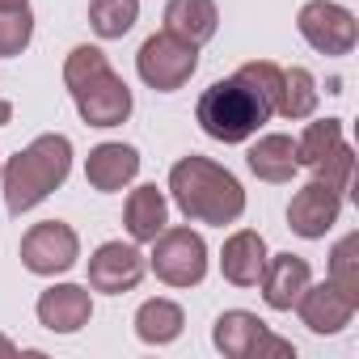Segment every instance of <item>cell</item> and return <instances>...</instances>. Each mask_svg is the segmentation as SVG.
Segmentation results:
<instances>
[{
  "instance_id": "obj_1",
  "label": "cell",
  "mask_w": 359,
  "mask_h": 359,
  "mask_svg": "<svg viewBox=\"0 0 359 359\" xmlns=\"http://www.w3.org/2000/svg\"><path fill=\"white\" fill-rule=\"evenodd\" d=\"M169 195L191 224H237L245 216V191L241 182L208 156H182L169 169Z\"/></svg>"
},
{
  "instance_id": "obj_2",
  "label": "cell",
  "mask_w": 359,
  "mask_h": 359,
  "mask_svg": "<svg viewBox=\"0 0 359 359\" xmlns=\"http://www.w3.org/2000/svg\"><path fill=\"white\" fill-rule=\"evenodd\" d=\"M72 173V140L60 131H47L39 140H30L18 156H9V165L0 169L5 182V208L9 216H22L30 208H39L51 191H60Z\"/></svg>"
},
{
  "instance_id": "obj_3",
  "label": "cell",
  "mask_w": 359,
  "mask_h": 359,
  "mask_svg": "<svg viewBox=\"0 0 359 359\" xmlns=\"http://www.w3.org/2000/svg\"><path fill=\"white\" fill-rule=\"evenodd\" d=\"M64 85L76 102V114L89 127H123L131 118V89L110 68L102 47H76L64 60Z\"/></svg>"
},
{
  "instance_id": "obj_4",
  "label": "cell",
  "mask_w": 359,
  "mask_h": 359,
  "mask_svg": "<svg viewBox=\"0 0 359 359\" xmlns=\"http://www.w3.org/2000/svg\"><path fill=\"white\" fill-rule=\"evenodd\" d=\"M195 118L203 127V135L220 140V144H245L266 118H275V102L241 72H233L229 81H216L203 89Z\"/></svg>"
},
{
  "instance_id": "obj_5",
  "label": "cell",
  "mask_w": 359,
  "mask_h": 359,
  "mask_svg": "<svg viewBox=\"0 0 359 359\" xmlns=\"http://www.w3.org/2000/svg\"><path fill=\"white\" fill-rule=\"evenodd\" d=\"M212 342L229 359H292L296 355V346L287 338L271 334L266 321L258 313H245V309L220 313L216 325H212Z\"/></svg>"
},
{
  "instance_id": "obj_6",
  "label": "cell",
  "mask_w": 359,
  "mask_h": 359,
  "mask_svg": "<svg viewBox=\"0 0 359 359\" xmlns=\"http://www.w3.org/2000/svg\"><path fill=\"white\" fill-rule=\"evenodd\" d=\"M152 275L169 287H199L208 275V245L195 229H161L148 258Z\"/></svg>"
},
{
  "instance_id": "obj_7",
  "label": "cell",
  "mask_w": 359,
  "mask_h": 359,
  "mask_svg": "<svg viewBox=\"0 0 359 359\" xmlns=\"http://www.w3.org/2000/svg\"><path fill=\"white\" fill-rule=\"evenodd\" d=\"M199 68V47L182 43V39H173L169 30L144 39L140 55H135V72L148 89L156 93H173V89H182Z\"/></svg>"
},
{
  "instance_id": "obj_8",
  "label": "cell",
  "mask_w": 359,
  "mask_h": 359,
  "mask_svg": "<svg viewBox=\"0 0 359 359\" xmlns=\"http://www.w3.org/2000/svg\"><path fill=\"white\" fill-rule=\"evenodd\" d=\"M81 258V237L64 220H43L22 237V266L30 275H64Z\"/></svg>"
},
{
  "instance_id": "obj_9",
  "label": "cell",
  "mask_w": 359,
  "mask_h": 359,
  "mask_svg": "<svg viewBox=\"0 0 359 359\" xmlns=\"http://www.w3.org/2000/svg\"><path fill=\"white\" fill-rule=\"evenodd\" d=\"M296 30L321 55H351L355 43H359L355 13L342 9V5H330V0H309L300 9V18H296Z\"/></svg>"
},
{
  "instance_id": "obj_10",
  "label": "cell",
  "mask_w": 359,
  "mask_h": 359,
  "mask_svg": "<svg viewBox=\"0 0 359 359\" xmlns=\"http://www.w3.org/2000/svg\"><path fill=\"white\" fill-rule=\"evenodd\" d=\"M342 216V195L334 187H325L321 177H313L309 187H300L287 203V229L304 241H321Z\"/></svg>"
},
{
  "instance_id": "obj_11",
  "label": "cell",
  "mask_w": 359,
  "mask_h": 359,
  "mask_svg": "<svg viewBox=\"0 0 359 359\" xmlns=\"http://www.w3.org/2000/svg\"><path fill=\"white\" fill-rule=\"evenodd\" d=\"M144 271H148V262H144V254L135 245L106 241L89 258V287L93 292H106V296H123V292H135L140 287Z\"/></svg>"
},
{
  "instance_id": "obj_12",
  "label": "cell",
  "mask_w": 359,
  "mask_h": 359,
  "mask_svg": "<svg viewBox=\"0 0 359 359\" xmlns=\"http://www.w3.org/2000/svg\"><path fill=\"white\" fill-rule=\"evenodd\" d=\"M355 309L359 304L351 296H342L330 279L325 283H309L300 292V300H296V313H300V321L313 334H338V330H346L351 317H355Z\"/></svg>"
},
{
  "instance_id": "obj_13",
  "label": "cell",
  "mask_w": 359,
  "mask_h": 359,
  "mask_svg": "<svg viewBox=\"0 0 359 359\" xmlns=\"http://www.w3.org/2000/svg\"><path fill=\"white\" fill-rule=\"evenodd\" d=\"M89 317H93V300L89 287L81 283H55L39 296V321L51 334H76L89 325Z\"/></svg>"
},
{
  "instance_id": "obj_14",
  "label": "cell",
  "mask_w": 359,
  "mask_h": 359,
  "mask_svg": "<svg viewBox=\"0 0 359 359\" xmlns=\"http://www.w3.org/2000/svg\"><path fill=\"white\" fill-rule=\"evenodd\" d=\"M258 283H262V300H266V309H275V313H292L296 300H300V292L313 283V271H309V262L296 258V254H275V258H266V271H262Z\"/></svg>"
},
{
  "instance_id": "obj_15",
  "label": "cell",
  "mask_w": 359,
  "mask_h": 359,
  "mask_svg": "<svg viewBox=\"0 0 359 359\" xmlns=\"http://www.w3.org/2000/svg\"><path fill=\"white\" fill-rule=\"evenodd\" d=\"M135 173H140V152L131 144H97L85 161V182L102 195L123 191Z\"/></svg>"
},
{
  "instance_id": "obj_16",
  "label": "cell",
  "mask_w": 359,
  "mask_h": 359,
  "mask_svg": "<svg viewBox=\"0 0 359 359\" xmlns=\"http://www.w3.org/2000/svg\"><path fill=\"white\" fill-rule=\"evenodd\" d=\"M266 241H262V233H254V229H241V233H233L229 241H224V254H220V271H224V279L233 283V287H258V279H262V271H266Z\"/></svg>"
},
{
  "instance_id": "obj_17",
  "label": "cell",
  "mask_w": 359,
  "mask_h": 359,
  "mask_svg": "<svg viewBox=\"0 0 359 359\" xmlns=\"http://www.w3.org/2000/svg\"><path fill=\"white\" fill-rule=\"evenodd\" d=\"M165 30L191 47H203L220 30V9L216 0H169L165 5Z\"/></svg>"
},
{
  "instance_id": "obj_18",
  "label": "cell",
  "mask_w": 359,
  "mask_h": 359,
  "mask_svg": "<svg viewBox=\"0 0 359 359\" xmlns=\"http://www.w3.org/2000/svg\"><path fill=\"white\" fill-rule=\"evenodd\" d=\"M245 161H250V169H254V177H262V182H292L296 177V169H300V161H296V140L292 135H262L250 152H245Z\"/></svg>"
},
{
  "instance_id": "obj_19",
  "label": "cell",
  "mask_w": 359,
  "mask_h": 359,
  "mask_svg": "<svg viewBox=\"0 0 359 359\" xmlns=\"http://www.w3.org/2000/svg\"><path fill=\"white\" fill-rule=\"evenodd\" d=\"M123 224H127V237L131 241H156V233L169 224V203L156 187H135L127 195V212H123Z\"/></svg>"
},
{
  "instance_id": "obj_20",
  "label": "cell",
  "mask_w": 359,
  "mask_h": 359,
  "mask_svg": "<svg viewBox=\"0 0 359 359\" xmlns=\"http://www.w3.org/2000/svg\"><path fill=\"white\" fill-rule=\"evenodd\" d=\"M182 325H187V313H182V304H173V300H161L156 296V300H144L135 309V334L148 346L173 342L177 334H182Z\"/></svg>"
},
{
  "instance_id": "obj_21",
  "label": "cell",
  "mask_w": 359,
  "mask_h": 359,
  "mask_svg": "<svg viewBox=\"0 0 359 359\" xmlns=\"http://www.w3.org/2000/svg\"><path fill=\"white\" fill-rule=\"evenodd\" d=\"M313 110H317V81H313V72L309 68H287L275 114H283L287 123H296V118H313Z\"/></svg>"
},
{
  "instance_id": "obj_22",
  "label": "cell",
  "mask_w": 359,
  "mask_h": 359,
  "mask_svg": "<svg viewBox=\"0 0 359 359\" xmlns=\"http://www.w3.org/2000/svg\"><path fill=\"white\" fill-rule=\"evenodd\" d=\"M140 22V0H89V26L97 39H123Z\"/></svg>"
},
{
  "instance_id": "obj_23",
  "label": "cell",
  "mask_w": 359,
  "mask_h": 359,
  "mask_svg": "<svg viewBox=\"0 0 359 359\" xmlns=\"http://www.w3.org/2000/svg\"><path fill=\"white\" fill-rule=\"evenodd\" d=\"M342 144V118H321V123H309L296 140V161L304 169H313L321 156H330L334 148Z\"/></svg>"
},
{
  "instance_id": "obj_24",
  "label": "cell",
  "mask_w": 359,
  "mask_h": 359,
  "mask_svg": "<svg viewBox=\"0 0 359 359\" xmlns=\"http://www.w3.org/2000/svg\"><path fill=\"white\" fill-rule=\"evenodd\" d=\"M330 283L359 304V233H346L330 254Z\"/></svg>"
},
{
  "instance_id": "obj_25",
  "label": "cell",
  "mask_w": 359,
  "mask_h": 359,
  "mask_svg": "<svg viewBox=\"0 0 359 359\" xmlns=\"http://www.w3.org/2000/svg\"><path fill=\"white\" fill-rule=\"evenodd\" d=\"M34 39V13L30 5H0V55H22Z\"/></svg>"
},
{
  "instance_id": "obj_26",
  "label": "cell",
  "mask_w": 359,
  "mask_h": 359,
  "mask_svg": "<svg viewBox=\"0 0 359 359\" xmlns=\"http://www.w3.org/2000/svg\"><path fill=\"white\" fill-rule=\"evenodd\" d=\"M351 173H355V152L346 148V144H338L330 156H321L317 165H313V177H321L325 187H334L338 195L351 187Z\"/></svg>"
},
{
  "instance_id": "obj_27",
  "label": "cell",
  "mask_w": 359,
  "mask_h": 359,
  "mask_svg": "<svg viewBox=\"0 0 359 359\" xmlns=\"http://www.w3.org/2000/svg\"><path fill=\"white\" fill-rule=\"evenodd\" d=\"M0 355H5V359H13V355H18V342H9L5 334H0Z\"/></svg>"
},
{
  "instance_id": "obj_28",
  "label": "cell",
  "mask_w": 359,
  "mask_h": 359,
  "mask_svg": "<svg viewBox=\"0 0 359 359\" xmlns=\"http://www.w3.org/2000/svg\"><path fill=\"white\" fill-rule=\"evenodd\" d=\"M13 118V102H5V97H0V127H5Z\"/></svg>"
},
{
  "instance_id": "obj_29",
  "label": "cell",
  "mask_w": 359,
  "mask_h": 359,
  "mask_svg": "<svg viewBox=\"0 0 359 359\" xmlns=\"http://www.w3.org/2000/svg\"><path fill=\"white\" fill-rule=\"evenodd\" d=\"M0 5H30V0H0Z\"/></svg>"
}]
</instances>
